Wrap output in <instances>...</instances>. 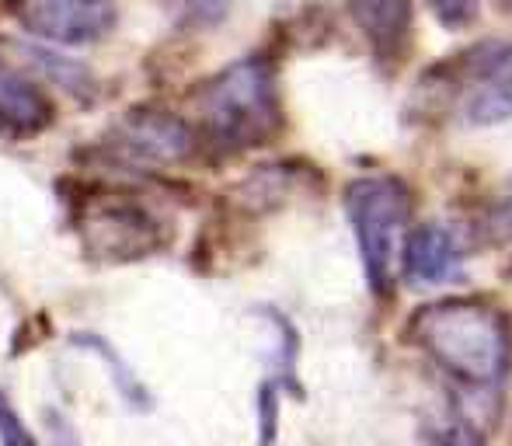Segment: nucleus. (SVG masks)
Returning a JSON list of instances; mask_svg holds the SVG:
<instances>
[{
	"instance_id": "15",
	"label": "nucleus",
	"mask_w": 512,
	"mask_h": 446,
	"mask_svg": "<svg viewBox=\"0 0 512 446\" xmlns=\"http://www.w3.org/2000/svg\"><path fill=\"white\" fill-rule=\"evenodd\" d=\"M0 446H35V436L25 429L4 394H0Z\"/></svg>"
},
{
	"instance_id": "5",
	"label": "nucleus",
	"mask_w": 512,
	"mask_h": 446,
	"mask_svg": "<svg viewBox=\"0 0 512 446\" xmlns=\"http://www.w3.org/2000/svg\"><path fill=\"white\" fill-rule=\"evenodd\" d=\"M21 25L53 46H88L112 32L115 0H14Z\"/></svg>"
},
{
	"instance_id": "12",
	"label": "nucleus",
	"mask_w": 512,
	"mask_h": 446,
	"mask_svg": "<svg viewBox=\"0 0 512 446\" xmlns=\"http://www.w3.org/2000/svg\"><path fill=\"white\" fill-rule=\"evenodd\" d=\"M171 11H175V18L182 21V25H216V21L223 18V14L230 11V4L234 0H168Z\"/></svg>"
},
{
	"instance_id": "4",
	"label": "nucleus",
	"mask_w": 512,
	"mask_h": 446,
	"mask_svg": "<svg viewBox=\"0 0 512 446\" xmlns=\"http://www.w3.org/2000/svg\"><path fill=\"white\" fill-rule=\"evenodd\" d=\"M460 119L471 126H495L512 119V42L481 46L464 56Z\"/></svg>"
},
{
	"instance_id": "14",
	"label": "nucleus",
	"mask_w": 512,
	"mask_h": 446,
	"mask_svg": "<svg viewBox=\"0 0 512 446\" xmlns=\"http://www.w3.org/2000/svg\"><path fill=\"white\" fill-rule=\"evenodd\" d=\"M429 11L443 21L446 28H464L478 18V7L481 0H425Z\"/></svg>"
},
{
	"instance_id": "9",
	"label": "nucleus",
	"mask_w": 512,
	"mask_h": 446,
	"mask_svg": "<svg viewBox=\"0 0 512 446\" xmlns=\"http://www.w3.org/2000/svg\"><path fill=\"white\" fill-rule=\"evenodd\" d=\"M349 11L377 56H398L411 32V0H349Z\"/></svg>"
},
{
	"instance_id": "1",
	"label": "nucleus",
	"mask_w": 512,
	"mask_h": 446,
	"mask_svg": "<svg viewBox=\"0 0 512 446\" xmlns=\"http://www.w3.org/2000/svg\"><path fill=\"white\" fill-rule=\"evenodd\" d=\"M408 338L457 384L499 391L512 366V321L485 300H436L411 314Z\"/></svg>"
},
{
	"instance_id": "10",
	"label": "nucleus",
	"mask_w": 512,
	"mask_h": 446,
	"mask_svg": "<svg viewBox=\"0 0 512 446\" xmlns=\"http://www.w3.org/2000/svg\"><path fill=\"white\" fill-rule=\"evenodd\" d=\"M49 122V102L25 74L0 60V129L7 133H39Z\"/></svg>"
},
{
	"instance_id": "16",
	"label": "nucleus",
	"mask_w": 512,
	"mask_h": 446,
	"mask_svg": "<svg viewBox=\"0 0 512 446\" xmlns=\"http://www.w3.org/2000/svg\"><path fill=\"white\" fill-rule=\"evenodd\" d=\"M492 227L499 230L502 237H509L512 241V185H506L499 196V203H495L492 210Z\"/></svg>"
},
{
	"instance_id": "3",
	"label": "nucleus",
	"mask_w": 512,
	"mask_h": 446,
	"mask_svg": "<svg viewBox=\"0 0 512 446\" xmlns=\"http://www.w3.org/2000/svg\"><path fill=\"white\" fill-rule=\"evenodd\" d=\"M345 210L356 230L366 283L377 297L394 290V269L408 234V192L398 178H359L345 189Z\"/></svg>"
},
{
	"instance_id": "8",
	"label": "nucleus",
	"mask_w": 512,
	"mask_h": 446,
	"mask_svg": "<svg viewBox=\"0 0 512 446\" xmlns=\"http://www.w3.org/2000/svg\"><path fill=\"white\" fill-rule=\"evenodd\" d=\"M457 258V241L439 223H422V227L408 230L405 244H401V269L415 286L443 283L457 269Z\"/></svg>"
},
{
	"instance_id": "6",
	"label": "nucleus",
	"mask_w": 512,
	"mask_h": 446,
	"mask_svg": "<svg viewBox=\"0 0 512 446\" xmlns=\"http://www.w3.org/2000/svg\"><path fill=\"white\" fill-rule=\"evenodd\" d=\"M112 143L133 164H175L192 150V133L175 115L133 112L119 122Z\"/></svg>"
},
{
	"instance_id": "11",
	"label": "nucleus",
	"mask_w": 512,
	"mask_h": 446,
	"mask_svg": "<svg viewBox=\"0 0 512 446\" xmlns=\"http://www.w3.org/2000/svg\"><path fill=\"white\" fill-rule=\"evenodd\" d=\"M74 342H77V345H84V349H91V352H98V356H105V359H108V370H112V377H115V387H119V394L129 401V405H136V408L150 405V398H147V391H143V384L133 377V370H129V366L122 363L119 356H115V352H112V345H108L105 338H98V335H74Z\"/></svg>"
},
{
	"instance_id": "13",
	"label": "nucleus",
	"mask_w": 512,
	"mask_h": 446,
	"mask_svg": "<svg viewBox=\"0 0 512 446\" xmlns=\"http://www.w3.org/2000/svg\"><path fill=\"white\" fill-rule=\"evenodd\" d=\"M432 446H485V440H481V433L471 426V422L460 419V415H453V419H446L436 426V433H432Z\"/></svg>"
},
{
	"instance_id": "7",
	"label": "nucleus",
	"mask_w": 512,
	"mask_h": 446,
	"mask_svg": "<svg viewBox=\"0 0 512 446\" xmlns=\"http://www.w3.org/2000/svg\"><path fill=\"white\" fill-rule=\"evenodd\" d=\"M84 241L105 258H136L161 244V230L140 206L108 203L84 220Z\"/></svg>"
},
{
	"instance_id": "2",
	"label": "nucleus",
	"mask_w": 512,
	"mask_h": 446,
	"mask_svg": "<svg viewBox=\"0 0 512 446\" xmlns=\"http://www.w3.org/2000/svg\"><path fill=\"white\" fill-rule=\"evenodd\" d=\"M276 77L265 60H237L203 91V122L220 147L241 150L265 143L279 129Z\"/></svg>"
}]
</instances>
